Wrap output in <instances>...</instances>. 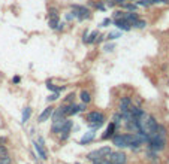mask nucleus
I'll return each instance as SVG.
<instances>
[{"mask_svg": "<svg viewBox=\"0 0 169 164\" xmlns=\"http://www.w3.org/2000/svg\"><path fill=\"white\" fill-rule=\"evenodd\" d=\"M72 127H73V122H72L70 119H68V118H66V119L63 121L61 131H60V139H61V140H68V137H69V134H70Z\"/></svg>", "mask_w": 169, "mask_h": 164, "instance_id": "obj_6", "label": "nucleus"}, {"mask_svg": "<svg viewBox=\"0 0 169 164\" xmlns=\"http://www.w3.org/2000/svg\"><path fill=\"white\" fill-rule=\"evenodd\" d=\"M66 20L70 21V20H76V14H75V10H70L69 14L66 15Z\"/></svg>", "mask_w": 169, "mask_h": 164, "instance_id": "obj_35", "label": "nucleus"}, {"mask_svg": "<svg viewBox=\"0 0 169 164\" xmlns=\"http://www.w3.org/2000/svg\"><path fill=\"white\" fill-rule=\"evenodd\" d=\"M64 119H66V118H64ZM64 119L53 122V127H51V131H53L54 134H57V133H60V131H61V125H63V121H64Z\"/></svg>", "mask_w": 169, "mask_h": 164, "instance_id": "obj_21", "label": "nucleus"}, {"mask_svg": "<svg viewBox=\"0 0 169 164\" xmlns=\"http://www.w3.org/2000/svg\"><path fill=\"white\" fill-rule=\"evenodd\" d=\"M114 48H115V43H105V45H103V51L111 52V51H114Z\"/></svg>", "mask_w": 169, "mask_h": 164, "instance_id": "obj_29", "label": "nucleus"}, {"mask_svg": "<svg viewBox=\"0 0 169 164\" xmlns=\"http://www.w3.org/2000/svg\"><path fill=\"white\" fill-rule=\"evenodd\" d=\"M76 164H81V163H76Z\"/></svg>", "mask_w": 169, "mask_h": 164, "instance_id": "obj_45", "label": "nucleus"}, {"mask_svg": "<svg viewBox=\"0 0 169 164\" xmlns=\"http://www.w3.org/2000/svg\"><path fill=\"white\" fill-rule=\"evenodd\" d=\"M123 17H124V10H115L112 20H121Z\"/></svg>", "mask_w": 169, "mask_h": 164, "instance_id": "obj_30", "label": "nucleus"}, {"mask_svg": "<svg viewBox=\"0 0 169 164\" xmlns=\"http://www.w3.org/2000/svg\"><path fill=\"white\" fill-rule=\"evenodd\" d=\"M48 17H49V18H56V17H58V9L54 8V6H49V8H48Z\"/></svg>", "mask_w": 169, "mask_h": 164, "instance_id": "obj_24", "label": "nucleus"}, {"mask_svg": "<svg viewBox=\"0 0 169 164\" xmlns=\"http://www.w3.org/2000/svg\"><path fill=\"white\" fill-rule=\"evenodd\" d=\"M132 27H133V29H145V27H147V21H144V20H136V21L132 24Z\"/></svg>", "mask_w": 169, "mask_h": 164, "instance_id": "obj_23", "label": "nucleus"}, {"mask_svg": "<svg viewBox=\"0 0 169 164\" xmlns=\"http://www.w3.org/2000/svg\"><path fill=\"white\" fill-rule=\"evenodd\" d=\"M129 2H136V0H129Z\"/></svg>", "mask_w": 169, "mask_h": 164, "instance_id": "obj_44", "label": "nucleus"}, {"mask_svg": "<svg viewBox=\"0 0 169 164\" xmlns=\"http://www.w3.org/2000/svg\"><path fill=\"white\" fill-rule=\"evenodd\" d=\"M12 82H14V84H20V82H21V78H20V76H14V78H12Z\"/></svg>", "mask_w": 169, "mask_h": 164, "instance_id": "obj_40", "label": "nucleus"}, {"mask_svg": "<svg viewBox=\"0 0 169 164\" xmlns=\"http://www.w3.org/2000/svg\"><path fill=\"white\" fill-rule=\"evenodd\" d=\"M97 36H99V31H97V30L92 31V33H90V34L87 36V39H85V42H84V43H87V45L96 43V39H97Z\"/></svg>", "mask_w": 169, "mask_h": 164, "instance_id": "obj_17", "label": "nucleus"}, {"mask_svg": "<svg viewBox=\"0 0 169 164\" xmlns=\"http://www.w3.org/2000/svg\"><path fill=\"white\" fill-rule=\"evenodd\" d=\"M80 98H81V102H82V103L88 105L90 102H92V94H90L88 91H85V90H82L81 94H80Z\"/></svg>", "mask_w": 169, "mask_h": 164, "instance_id": "obj_19", "label": "nucleus"}, {"mask_svg": "<svg viewBox=\"0 0 169 164\" xmlns=\"http://www.w3.org/2000/svg\"><path fill=\"white\" fill-rule=\"evenodd\" d=\"M123 31L120 30H117V31H109L108 34H105V39L106 40H115V39H118V37H121Z\"/></svg>", "mask_w": 169, "mask_h": 164, "instance_id": "obj_18", "label": "nucleus"}, {"mask_svg": "<svg viewBox=\"0 0 169 164\" xmlns=\"http://www.w3.org/2000/svg\"><path fill=\"white\" fill-rule=\"evenodd\" d=\"M78 107H80V112H84L87 109V105L85 103H81V105H78Z\"/></svg>", "mask_w": 169, "mask_h": 164, "instance_id": "obj_38", "label": "nucleus"}, {"mask_svg": "<svg viewBox=\"0 0 169 164\" xmlns=\"http://www.w3.org/2000/svg\"><path fill=\"white\" fill-rule=\"evenodd\" d=\"M111 152H112V149H111L109 146H102V148L96 149V151H92V152H88L87 158H88V160H92V161H94V160H97V158L108 157Z\"/></svg>", "mask_w": 169, "mask_h": 164, "instance_id": "obj_4", "label": "nucleus"}, {"mask_svg": "<svg viewBox=\"0 0 169 164\" xmlns=\"http://www.w3.org/2000/svg\"><path fill=\"white\" fill-rule=\"evenodd\" d=\"M123 20H126L127 22H130V26L136 21V20H139V17H138V14L136 12H127V10H124V17H123Z\"/></svg>", "mask_w": 169, "mask_h": 164, "instance_id": "obj_12", "label": "nucleus"}, {"mask_svg": "<svg viewBox=\"0 0 169 164\" xmlns=\"http://www.w3.org/2000/svg\"><path fill=\"white\" fill-rule=\"evenodd\" d=\"M85 119H87V122L90 125V128L97 130V128H100L103 125V122H105V115H103L102 112H99V110H93V112L87 113Z\"/></svg>", "mask_w": 169, "mask_h": 164, "instance_id": "obj_2", "label": "nucleus"}, {"mask_svg": "<svg viewBox=\"0 0 169 164\" xmlns=\"http://www.w3.org/2000/svg\"><path fill=\"white\" fill-rule=\"evenodd\" d=\"M93 164H112V163L109 161L108 157H103V158H97V160H94Z\"/></svg>", "mask_w": 169, "mask_h": 164, "instance_id": "obj_26", "label": "nucleus"}, {"mask_svg": "<svg viewBox=\"0 0 169 164\" xmlns=\"http://www.w3.org/2000/svg\"><path fill=\"white\" fill-rule=\"evenodd\" d=\"M112 122L115 124V127H117V128L120 127V125H121V122H123V115H121V112L115 113V115L112 117Z\"/></svg>", "mask_w": 169, "mask_h": 164, "instance_id": "obj_22", "label": "nucleus"}, {"mask_svg": "<svg viewBox=\"0 0 169 164\" xmlns=\"http://www.w3.org/2000/svg\"><path fill=\"white\" fill-rule=\"evenodd\" d=\"M5 154H8V149H6L5 145L0 143V155H5Z\"/></svg>", "mask_w": 169, "mask_h": 164, "instance_id": "obj_37", "label": "nucleus"}, {"mask_svg": "<svg viewBox=\"0 0 169 164\" xmlns=\"http://www.w3.org/2000/svg\"><path fill=\"white\" fill-rule=\"evenodd\" d=\"M48 26H49V29L56 30V29H57V26H58V17H56V18H49Z\"/></svg>", "mask_w": 169, "mask_h": 164, "instance_id": "obj_25", "label": "nucleus"}, {"mask_svg": "<svg viewBox=\"0 0 169 164\" xmlns=\"http://www.w3.org/2000/svg\"><path fill=\"white\" fill-rule=\"evenodd\" d=\"M114 2H115V5H120V6H121L123 3H126V2H127V0H114Z\"/></svg>", "mask_w": 169, "mask_h": 164, "instance_id": "obj_41", "label": "nucleus"}, {"mask_svg": "<svg viewBox=\"0 0 169 164\" xmlns=\"http://www.w3.org/2000/svg\"><path fill=\"white\" fill-rule=\"evenodd\" d=\"M147 146L148 149L154 151V152H160L166 148V136H160L157 133H153L148 136V140H147Z\"/></svg>", "mask_w": 169, "mask_h": 164, "instance_id": "obj_1", "label": "nucleus"}, {"mask_svg": "<svg viewBox=\"0 0 169 164\" xmlns=\"http://www.w3.org/2000/svg\"><path fill=\"white\" fill-rule=\"evenodd\" d=\"M136 5H138V6H142V8H150V6H151L150 0H136Z\"/></svg>", "mask_w": 169, "mask_h": 164, "instance_id": "obj_28", "label": "nucleus"}, {"mask_svg": "<svg viewBox=\"0 0 169 164\" xmlns=\"http://www.w3.org/2000/svg\"><path fill=\"white\" fill-rule=\"evenodd\" d=\"M102 2H103V5H105L106 8H114V6H115L114 0H102Z\"/></svg>", "mask_w": 169, "mask_h": 164, "instance_id": "obj_33", "label": "nucleus"}, {"mask_svg": "<svg viewBox=\"0 0 169 164\" xmlns=\"http://www.w3.org/2000/svg\"><path fill=\"white\" fill-rule=\"evenodd\" d=\"M70 8H72V10H75V14H76V20H78V21H84V20H88L90 17H92V10H90L87 6L72 5Z\"/></svg>", "mask_w": 169, "mask_h": 164, "instance_id": "obj_3", "label": "nucleus"}, {"mask_svg": "<svg viewBox=\"0 0 169 164\" xmlns=\"http://www.w3.org/2000/svg\"><path fill=\"white\" fill-rule=\"evenodd\" d=\"M63 29H64V22H61V24L58 22V26H57V29H56V31H61Z\"/></svg>", "mask_w": 169, "mask_h": 164, "instance_id": "obj_39", "label": "nucleus"}, {"mask_svg": "<svg viewBox=\"0 0 169 164\" xmlns=\"http://www.w3.org/2000/svg\"><path fill=\"white\" fill-rule=\"evenodd\" d=\"M108 158H109V161L112 164H126V161H127L126 154L121 152V151H117V152H114V151H112V152L108 155Z\"/></svg>", "mask_w": 169, "mask_h": 164, "instance_id": "obj_5", "label": "nucleus"}, {"mask_svg": "<svg viewBox=\"0 0 169 164\" xmlns=\"http://www.w3.org/2000/svg\"><path fill=\"white\" fill-rule=\"evenodd\" d=\"M147 158L150 161H153V164H159V158H157V152H154V151L148 149L147 151Z\"/></svg>", "mask_w": 169, "mask_h": 164, "instance_id": "obj_20", "label": "nucleus"}, {"mask_svg": "<svg viewBox=\"0 0 169 164\" xmlns=\"http://www.w3.org/2000/svg\"><path fill=\"white\" fill-rule=\"evenodd\" d=\"M33 146H35V151L37 152V155L41 157L42 160H46V158H48V154H46V151H45V148H44V145H42L41 142L35 140V142H33Z\"/></svg>", "mask_w": 169, "mask_h": 164, "instance_id": "obj_10", "label": "nucleus"}, {"mask_svg": "<svg viewBox=\"0 0 169 164\" xmlns=\"http://www.w3.org/2000/svg\"><path fill=\"white\" fill-rule=\"evenodd\" d=\"M53 110H54V107L53 106H48V107H45L42 112H41V115L37 117V121L39 122H45V121H48L49 118H51V115H53Z\"/></svg>", "mask_w": 169, "mask_h": 164, "instance_id": "obj_9", "label": "nucleus"}, {"mask_svg": "<svg viewBox=\"0 0 169 164\" xmlns=\"http://www.w3.org/2000/svg\"><path fill=\"white\" fill-rule=\"evenodd\" d=\"M94 137H96V131L94 130H90V131L84 133V136L81 137V140H80V145H87L90 142H93Z\"/></svg>", "mask_w": 169, "mask_h": 164, "instance_id": "obj_11", "label": "nucleus"}, {"mask_svg": "<svg viewBox=\"0 0 169 164\" xmlns=\"http://www.w3.org/2000/svg\"><path fill=\"white\" fill-rule=\"evenodd\" d=\"M11 163H12V160H11V157L8 154L0 155V164H11Z\"/></svg>", "mask_w": 169, "mask_h": 164, "instance_id": "obj_27", "label": "nucleus"}, {"mask_svg": "<svg viewBox=\"0 0 169 164\" xmlns=\"http://www.w3.org/2000/svg\"><path fill=\"white\" fill-rule=\"evenodd\" d=\"M112 24V18H105L102 22H100V27H108Z\"/></svg>", "mask_w": 169, "mask_h": 164, "instance_id": "obj_32", "label": "nucleus"}, {"mask_svg": "<svg viewBox=\"0 0 169 164\" xmlns=\"http://www.w3.org/2000/svg\"><path fill=\"white\" fill-rule=\"evenodd\" d=\"M58 97H60V93H58V91H57V93H53V94H49V96H48V98H46V100H48V102H49V103H51V102H54V100H57V98H58Z\"/></svg>", "mask_w": 169, "mask_h": 164, "instance_id": "obj_31", "label": "nucleus"}, {"mask_svg": "<svg viewBox=\"0 0 169 164\" xmlns=\"http://www.w3.org/2000/svg\"><path fill=\"white\" fill-rule=\"evenodd\" d=\"M73 100H75V93H69L66 96V103H73Z\"/></svg>", "mask_w": 169, "mask_h": 164, "instance_id": "obj_34", "label": "nucleus"}, {"mask_svg": "<svg viewBox=\"0 0 169 164\" xmlns=\"http://www.w3.org/2000/svg\"><path fill=\"white\" fill-rule=\"evenodd\" d=\"M165 3H166V5H169V0H165Z\"/></svg>", "mask_w": 169, "mask_h": 164, "instance_id": "obj_43", "label": "nucleus"}, {"mask_svg": "<svg viewBox=\"0 0 169 164\" xmlns=\"http://www.w3.org/2000/svg\"><path fill=\"white\" fill-rule=\"evenodd\" d=\"M96 3H94V0H88V6H94Z\"/></svg>", "mask_w": 169, "mask_h": 164, "instance_id": "obj_42", "label": "nucleus"}, {"mask_svg": "<svg viewBox=\"0 0 169 164\" xmlns=\"http://www.w3.org/2000/svg\"><path fill=\"white\" fill-rule=\"evenodd\" d=\"M66 117L63 115V112L60 110V107H57V109H54L53 110V115H51V119H53V122H56V121H61V119H64Z\"/></svg>", "mask_w": 169, "mask_h": 164, "instance_id": "obj_15", "label": "nucleus"}, {"mask_svg": "<svg viewBox=\"0 0 169 164\" xmlns=\"http://www.w3.org/2000/svg\"><path fill=\"white\" fill-rule=\"evenodd\" d=\"M94 8H96V9H99V10H105V9H106V6L103 5V2H97V3L94 5Z\"/></svg>", "mask_w": 169, "mask_h": 164, "instance_id": "obj_36", "label": "nucleus"}, {"mask_svg": "<svg viewBox=\"0 0 169 164\" xmlns=\"http://www.w3.org/2000/svg\"><path fill=\"white\" fill-rule=\"evenodd\" d=\"M112 24L121 31H130L132 30V26H130V22H127L126 20H112Z\"/></svg>", "mask_w": 169, "mask_h": 164, "instance_id": "obj_7", "label": "nucleus"}, {"mask_svg": "<svg viewBox=\"0 0 169 164\" xmlns=\"http://www.w3.org/2000/svg\"><path fill=\"white\" fill-rule=\"evenodd\" d=\"M30 117H32V107L30 106H25L24 107V110H23V117H21V122L23 124H25L29 119H30Z\"/></svg>", "mask_w": 169, "mask_h": 164, "instance_id": "obj_16", "label": "nucleus"}, {"mask_svg": "<svg viewBox=\"0 0 169 164\" xmlns=\"http://www.w3.org/2000/svg\"><path fill=\"white\" fill-rule=\"evenodd\" d=\"M133 103H132V98L130 97H121L120 98V112L121 113H124V112H129V109H130V106H132Z\"/></svg>", "mask_w": 169, "mask_h": 164, "instance_id": "obj_8", "label": "nucleus"}, {"mask_svg": "<svg viewBox=\"0 0 169 164\" xmlns=\"http://www.w3.org/2000/svg\"><path fill=\"white\" fill-rule=\"evenodd\" d=\"M138 8H139V6H138L136 3H132V2H126V3L121 5V9H123V10H127V12H136Z\"/></svg>", "mask_w": 169, "mask_h": 164, "instance_id": "obj_14", "label": "nucleus"}, {"mask_svg": "<svg viewBox=\"0 0 169 164\" xmlns=\"http://www.w3.org/2000/svg\"><path fill=\"white\" fill-rule=\"evenodd\" d=\"M115 130H117L115 124L111 121V122H109V125L106 127V130H105V134L102 136V139H109V137H112V136H114V133H115Z\"/></svg>", "mask_w": 169, "mask_h": 164, "instance_id": "obj_13", "label": "nucleus"}]
</instances>
